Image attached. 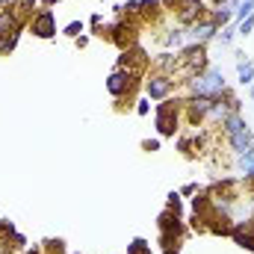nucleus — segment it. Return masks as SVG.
<instances>
[{"instance_id": "0eeeda50", "label": "nucleus", "mask_w": 254, "mask_h": 254, "mask_svg": "<svg viewBox=\"0 0 254 254\" xmlns=\"http://www.w3.org/2000/svg\"><path fill=\"white\" fill-rule=\"evenodd\" d=\"M207 18V3L204 0H184L178 9H175V21L184 24V27H192L195 21Z\"/></svg>"}, {"instance_id": "f8f14e48", "label": "nucleus", "mask_w": 254, "mask_h": 254, "mask_svg": "<svg viewBox=\"0 0 254 254\" xmlns=\"http://www.w3.org/2000/svg\"><path fill=\"white\" fill-rule=\"evenodd\" d=\"M237 71H240V83H243V86H252L254 83V65L249 63V60H240V63H237Z\"/></svg>"}, {"instance_id": "aec40b11", "label": "nucleus", "mask_w": 254, "mask_h": 254, "mask_svg": "<svg viewBox=\"0 0 254 254\" xmlns=\"http://www.w3.org/2000/svg\"><path fill=\"white\" fill-rule=\"evenodd\" d=\"M148 110H151V107H148V101H139V107H136V113H139V116H148Z\"/></svg>"}, {"instance_id": "b1692460", "label": "nucleus", "mask_w": 254, "mask_h": 254, "mask_svg": "<svg viewBox=\"0 0 254 254\" xmlns=\"http://www.w3.org/2000/svg\"><path fill=\"white\" fill-rule=\"evenodd\" d=\"M163 254H181L178 249H163Z\"/></svg>"}, {"instance_id": "4be33fe9", "label": "nucleus", "mask_w": 254, "mask_h": 254, "mask_svg": "<svg viewBox=\"0 0 254 254\" xmlns=\"http://www.w3.org/2000/svg\"><path fill=\"white\" fill-rule=\"evenodd\" d=\"M195 192H198V187H195V184H190V187H184V195H195Z\"/></svg>"}, {"instance_id": "9b49d317", "label": "nucleus", "mask_w": 254, "mask_h": 254, "mask_svg": "<svg viewBox=\"0 0 254 254\" xmlns=\"http://www.w3.org/2000/svg\"><path fill=\"white\" fill-rule=\"evenodd\" d=\"M163 15V3L160 0H142L139 3V18L142 21H157Z\"/></svg>"}, {"instance_id": "6e6552de", "label": "nucleus", "mask_w": 254, "mask_h": 254, "mask_svg": "<svg viewBox=\"0 0 254 254\" xmlns=\"http://www.w3.org/2000/svg\"><path fill=\"white\" fill-rule=\"evenodd\" d=\"M172 89H175V80H172L169 74H157V71H154V74L145 80V92H148L151 98H157V101H160V98H166Z\"/></svg>"}, {"instance_id": "ddd939ff", "label": "nucleus", "mask_w": 254, "mask_h": 254, "mask_svg": "<svg viewBox=\"0 0 254 254\" xmlns=\"http://www.w3.org/2000/svg\"><path fill=\"white\" fill-rule=\"evenodd\" d=\"M127 254H151V246H148L145 240H133L130 249H127Z\"/></svg>"}, {"instance_id": "20e7f679", "label": "nucleus", "mask_w": 254, "mask_h": 254, "mask_svg": "<svg viewBox=\"0 0 254 254\" xmlns=\"http://www.w3.org/2000/svg\"><path fill=\"white\" fill-rule=\"evenodd\" d=\"M136 30H139V21L122 15V18L110 27V42H113L116 48L127 51V48H133V45H136Z\"/></svg>"}, {"instance_id": "f257e3e1", "label": "nucleus", "mask_w": 254, "mask_h": 254, "mask_svg": "<svg viewBox=\"0 0 254 254\" xmlns=\"http://www.w3.org/2000/svg\"><path fill=\"white\" fill-rule=\"evenodd\" d=\"M222 125H225V136H228L231 148H234L240 157H246V154H254L252 130H249V125L243 122V116H240V113H231V116H228Z\"/></svg>"}, {"instance_id": "39448f33", "label": "nucleus", "mask_w": 254, "mask_h": 254, "mask_svg": "<svg viewBox=\"0 0 254 254\" xmlns=\"http://www.w3.org/2000/svg\"><path fill=\"white\" fill-rule=\"evenodd\" d=\"M136 80H139V74H133V71H127V68H116L113 74H110V80H107V89H110V95L113 98H127L133 89H136Z\"/></svg>"}, {"instance_id": "f03ea898", "label": "nucleus", "mask_w": 254, "mask_h": 254, "mask_svg": "<svg viewBox=\"0 0 254 254\" xmlns=\"http://www.w3.org/2000/svg\"><path fill=\"white\" fill-rule=\"evenodd\" d=\"M192 95H204V98H219L225 92V77L219 68H207L204 74H195L190 80Z\"/></svg>"}, {"instance_id": "dca6fc26", "label": "nucleus", "mask_w": 254, "mask_h": 254, "mask_svg": "<svg viewBox=\"0 0 254 254\" xmlns=\"http://www.w3.org/2000/svg\"><path fill=\"white\" fill-rule=\"evenodd\" d=\"M83 33V21H71L68 27H65V36H71V39H77Z\"/></svg>"}, {"instance_id": "9d476101", "label": "nucleus", "mask_w": 254, "mask_h": 254, "mask_svg": "<svg viewBox=\"0 0 254 254\" xmlns=\"http://www.w3.org/2000/svg\"><path fill=\"white\" fill-rule=\"evenodd\" d=\"M190 30V42H195V45H204L207 39H213L216 33H219V27L210 21V18H201V21H195L192 27H187Z\"/></svg>"}, {"instance_id": "a211bd4d", "label": "nucleus", "mask_w": 254, "mask_h": 254, "mask_svg": "<svg viewBox=\"0 0 254 254\" xmlns=\"http://www.w3.org/2000/svg\"><path fill=\"white\" fill-rule=\"evenodd\" d=\"M160 3H163V9H166V12H175L184 0H160Z\"/></svg>"}, {"instance_id": "f3484780", "label": "nucleus", "mask_w": 254, "mask_h": 254, "mask_svg": "<svg viewBox=\"0 0 254 254\" xmlns=\"http://www.w3.org/2000/svg\"><path fill=\"white\" fill-rule=\"evenodd\" d=\"M254 30V15H249L246 21H240V36H249Z\"/></svg>"}, {"instance_id": "1a4fd4ad", "label": "nucleus", "mask_w": 254, "mask_h": 254, "mask_svg": "<svg viewBox=\"0 0 254 254\" xmlns=\"http://www.w3.org/2000/svg\"><path fill=\"white\" fill-rule=\"evenodd\" d=\"M231 237H234L237 246H243V249L254 252V219H249V222H234Z\"/></svg>"}, {"instance_id": "4468645a", "label": "nucleus", "mask_w": 254, "mask_h": 254, "mask_svg": "<svg viewBox=\"0 0 254 254\" xmlns=\"http://www.w3.org/2000/svg\"><path fill=\"white\" fill-rule=\"evenodd\" d=\"M45 254H65V243L63 240H48L45 243Z\"/></svg>"}, {"instance_id": "412c9836", "label": "nucleus", "mask_w": 254, "mask_h": 254, "mask_svg": "<svg viewBox=\"0 0 254 254\" xmlns=\"http://www.w3.org/2000/svg\"><path fill=\"white\" fill-rule=\"evenodd\" d=\"M145 151H160V142H145Z\"/></svg>"}, {"instance_id": "2eb2a0df", "label": "nucleus", "mask_w": 254, "mask_h": 254, "mask_svg": "<svg viewBox=\"0 0 254 254\" xmlns=\"http://www.w3.org/2000/svg\"><path fill=\"white\" fill-rule=\"evenodd\" d=\"M166 45H169V48H181V45H184V33H181V30H172V33L166 36Z\"/></svg>"}, {"instance_id": "5701e85b", "label": "nucleus", "mask_w": 254, "mask_h": 254, "mask_svg": "<svg viewBox=\"0 0 254 254\" xmlns=\"http://www.w3.org/2000/svg\"><path fill=\"white\" fill-rule=\"evenodd\" d=\"M54 3H60V0H42V9H48V6H54Z\"/></svg>"}, {"instance_id": "6ab92c4d", "label": "nucleus", "mask_w": 254, "mask_h": 254, "mask_svg": "<svg viewBox=\"0 0 254 254\" xmlns=\"http://www.w3.org/2000/svg\"><path fill=\"white\" fill-rule=\"evenodd\" d=\"M231 42H234V30H225L222 33V45H231Z\"/></svg>"}, {"instance_id": "7ed1b4c3", "label": "nucleus", "mask_w": 254, "mask_h": 254, "mask_svg": "<svg viewBox=\"0 0 254 254\" xmlns=\"http://www.w3.org/2000/svg\"><path fill=\"white\" fill-rule=\"evenodd\" d=\"M181 113H184V101H175V98H169L166 104L157 107V130H160V136H175Z\"/></svg>"}, {"instance_id": "423d86ee", "label": "nucleus", "mask_w": 254, "mask_h": 254, "mask_svg": "<svg viewBox=\"0 0 254 254\" xmlns=\"http://www.w3.org/2000/svg\"><path fill=\"white\" fill-rule=\"evenodd\" d=\"M27 27H30V33L39 36V39H54V36H57V15H54L51 9H39V12L27 21Z\"/></svg>"}, {"instance_id": "393cba45", "label": "nucleus", "mask_w": 254, "mask_h": 254, "mask_svg": "<svg viewBox=\"0 0 254 254\" xmlns=\"http://www.w3.org/2000/svg\"><path fill=\"white\" fill-rule=\"evenodd\" d=\"M252 98H254V89H252Z\"/></svg>"}]
</instances>
